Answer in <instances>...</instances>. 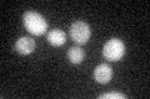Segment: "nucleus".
Returning <instances> with one entry per match:
<instances>
[{
	"label": "nucleus",
	"mask_w": 150,
	"mask_h": 99,
	"mask_svg": "<svg viewBox=\"0 0 150 99\" xmlns=\"http://www.w3.org/2000/svg\"><path fill=\"white\" fill-rule=\"evenodd\" d=\"M23 22L25 29L34 36L44 35L48 30V22L45 17L36 11H26L23 15Z\"/></svg>",
	"instance_id": "obj_1"
},
{
	"label": "nucleus",
	"mask_w": 150,
	"mask_h": 99,
	"mask_svg": "<svg viewBox=\"0 0 150 99\" xmlns=\"http://www.w3.org/2000/svg\"><path fill=\"white\" fill-rule=\"evenodd\" d=\"M103 56L110 62L120 61L125 56V44L120 39L112 37L103 47Z\"/></svg>",
	"instance_id": "obj_2"
},
{
	"label": "nucleus",
	"mask_w": 150,
	"mask_h": 99,
	"mask_svg": "<svg viewBox=\"0 0 150 99\" xmlns=\"http://www.w3.org/2000/svg\"><path fill=\"white\" fill-rule=\"evenodd\" d=\"M70 36H71L73 41L78 45H85L89 41L91 36L90 27L86 22H84L81 20L74 21L70 26Z\"/></svg>",
	"instance_id": "obj_3"
},
{
	"label": "nucleus",
	"mask_w": 150,
	"mask_h": 99,
	"mask_svg": "<svg viewBox=\"0 0 150 99\" xmlns=\"http://www.w3.org/2000/svg\"><path fill=\"white\" fill-rule=\"evenodd\" d=\"M35 47H36L35 40L33 39V37H29V36L20 37L19 40H16L15 45H14L15 51L19 55H23V56H28V55L33 53L35 51Z\"/></svg>",
	"instance_id": "obj_4"
},
{
	"label": "nucleus",
	"mask_w": 150,
	"mask_h": 99,
	"mask_svg": "<svg viewBox=\"0 0 150 99\" xmlns=\"http://www.w3.org/2000/svg\"><path fill=\"white\" fill-rule=\"evenodd\" d=\"M112 77V69L109 64H99L98 67L94 69V78L95 81L100 84H106L110 82V79Z\"/></svg>",
	"instance_id": "obj_5"
},
{
	"label": "nucleus",
	"mask_w": 150,
	"mask_h": 99,
	"mask_svg": "<svg viewBox=\"0 0 150 99\" xmlns=\"http://www.w3.org/2000/svg\"><path fill=\"white\" fill-rule=\"evenodd\" d=\"M46 40L48 42L54 46V47H62L63 45H65V42H67V35H65V32L60 29H54L48 32V35H46Z\"/></svg>",
	"instance_id": "obj_6"
},
{
	"label": "nucleus",
	"mask_w": 150,
	"mask_h": 99,
	"mask_svg": "<svg viewBox=\"0 0 150 99\" xmlns=\"http://www.w3.org/2000/svg\"><path fill=\"white\" fill-rule=\"evenodd\" d=\"M84 57H85V52L80 46H73L70 47L68 51V60L70 61V63L73 64H79L83 62Z\"/></svg>",
	"instance_id": "obj_7"
},
{
	"label": "nucleus",
	"mask_w": 150,
	"mask_h": 99,
	"mask_svg": "<svg viewBox=\"0 0 150 99\" xmlns=\"http://www.w3.org/2000/svg\"><path fill=\"white\" fill-rule=\"evenodd\" d=\"M99 99H126V96L123 93H116V92H111V93H104L99 96Z\"/></svg>",
	"instance_id": "obj_8"
}]
</instances>
